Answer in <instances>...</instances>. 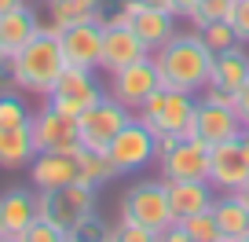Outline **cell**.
Here are the masks:
<instances>
[{"instance_id":"cell-1","label":"cell","mask_w":249,"mask_h":242,"mask_svg":"<svg viewBox=\"0 0 249 242\" xmlns=\"http://www.w3.org/2000/svg\"><path fill=\"white\" fill-rule=\"evenodd\" d=\"M154 63H158V74H161V88L195 95L209 85L213 52L198 37V30H176L169 44H161L154 52Z\"/></svg>"},{"instance_id":"cell-2","label":"cell","mask_w":249,"mask_h":242,"mask_svg":"<svg viewBox=\"0 0 249 242\" xmlns=\"http://www.w3.org/2000/svg\"><path fill=\"white\" fill-rule=\"evenodd\" d=\"M62 70H66V59H62V44H59V30L55 26L40 30L30 44H22L8 59L11 85L22 88V92H33V95H48Z\"/></svg>"},{"instance_id":"cell-3","label":"cell","mask_w":249,"mask_h":242,"mask_svg":"<svg viewBox=\"0 0 249 242\" xmlns=\"http://www.w3.org/2000/svg\"><path fill=\"white\" fill-rule=\"evenodd\" d=\"M121 220L143 224L150 231H165V227L176 224L165 180H136L132 187L121 195Z\"/></svg>"},{"instance_id":"cell-4","label":"cell","mask_w":249,"mask_h":242,"mask_svg":"<svg viewBox=\"0 0 249 242\" xmlns=\"http://www.w3.org/2000/svg\"><path fill=\"white\" fill-rule=\"evenodd\" d=\"M37 209L48 224H55L59 231H77L88 217H95V187L88 184H66L59 191H37Z\"/></svg>"},{"instance_id":"cell-5","label":"cell","mask_w":249,"mask_h":242,"mask_svg":"<svg viewBox=\"0 0 249 242\" xmlns=\"http://www.w3.org/2000/svg\"><path fill=\"white\" fill-rule=\"evenodd\" d=\"M107 154H110V162L117 165L121 176H136V172L150 169V165L158 162V136L132 114V121H128V125L110 140Z\"/></svg>"},{"instance_id":"cell-6","label":"cell","mask_w":249,"mask_h":242,"mask_svg":"<svg viewBox=\"0 0 249 242\" xmlns=\"http://www.w3.org/2000/svg\"><path fill=\"white\" fill-rule=\"evenodd\" d=\"M103 88H99V77H95V70H88V66H66V70L59 74V81L52 85V92L44 95L48 107L62 110V114L70 117H81L92 103L103 99Z\"/></svg>"},{"instance_id":"cell-7","label":"cell","mask_w":249,"mask_h":242,"mask_svg":"<svg viewBox=\"0 0 249 242\" xmlns=\"http://www.w3.org/2000/svg\"><path fill=\"white\" fill-rule=\"evenodd\" d=\"M158 88H161V74H158L154 55H147V59H140V63H128V66H121V70L110 74L107 95L117 99L124 110H132V114H136Z\"/></svg>"},{"instance_id":"cell-8","label":"cell","mask_w":249,"mask_h":242,"mask_svg":"<svg viewBox=\"0 0 249 242\" xmlns=\"http://www.w3.org/2000/svg\"><path fill=\"white\" fill-rule=\"evenodd\" d=\"M107 26H132L136 37L158 52L161 44H169L172 33H176V15L172 11H161V8H140V4H128L121 0V8L114 15H107Z\"/></svg>"},{"instance_id":"cell-9","label":"cell","mask_w":249,"mask_h":242,"mask_svg":"<svg viewBox=\"0 0 249 242\" xmlns=\"http://www.w3.org/2000/svg\"><path fill=\"white\" fill-rule=\"evenodd\" d=\"M132 121V110H124L117 99H110V95H103L99 103H92V107L85 110V114L77 117V132H81V147H92V150H107L110 140H114L117 132H121L124 125Z\"/></svg>"},{"instance_id":"cell-10","label":"cell","mask_w":249,"mask_h":242,"mask_svg":"<svg viewBox=\"0 0 249 242\" xmlns=\"http://www.w3.org/2000/svg\"><path fill=\"white\" fill-rule=\"evenodd\" d=\"M30 132H33V147H37V150H62V154H77V147H81L77 117L62 114V110L48 107V103L30 117Z\"/></svg>"},{"instance_id":"cell-11","label":"cell","mask_w":249,"mask_h":242,"mask_svg":"<svg viewBox=\"0 0 249 242\" xmlns=\"http://www.w3.org/2000/svg\"><path fill=\"white\" fill-rule=\"evenodd\" d=\"M213 147L198 136L172 143L165 154H158V172L161 180H209Z\"/></svg>"},{"instance_id":"cell-12","label":"cell","mask_w":249,"mask_h":242,"mask_svg":"<svg viewBox=\"0 0 249 242\" xmlns=\"http://www.w3.org/2000/svg\"><path fill=\"white\" fill-rule=\"evenodd\" d=\"M195 110H198V99L191 92H172V88H165L161 110H158L150 121H143V125L154 136L169 132V136H179V140H191V136H195Z\"/></svg>"},{"instance_id":"cell-13","label":"cell","mask_w":249,"mask_h":242,"mask_svg":"<svg viewBox=\"0 0 249 242\" xmlns=\"http://www.w3.org/2000/svg\"><path fill=\"white\" fill-rule=\"evenodd\" d=\"M242 117L234 114V107L227 103H213V99H198V110H195V136L205 140L209 147H220L227 140H238L242 136Z\"/></svg>"},{"instance_id":"cell-14","label":"cell","mask_w":249,"mask_h":242,"mask_svg":"<svg viewBox=\"0 0 249 242\" xmlns=\"http://www.w3.org/2000/svg\"><path fill=\"white\" fill-rule=\"evenodd\" d=\"M62 59L66 66H88L99 70V55H103V26L99 22H73L59 30Z\"/></svg>"},{"instance_id":"cell-15","label":"cell","mask_w":249,"mask_h":242,"mask_svg":"<svg viewBox=\"0 0 249 242\" xmlns=\"http://www.w3.org/2000/svg\"><path fill=\"white\" fill-rule=\"evenodd\" d=\"M33 191H59L66 184H77V154L62 150H37L33 162L26 165Z\"/></svg>"},{"instance_id":"cell-16","label":"cell","mask_w":249,"mask_h":242,"mask_svg":"<svg viewBox=\"0 0 249 242\" xmlns=\"http://www.w3.org/2000/svg\"><path fill=\"white\" fill-rule=\"evenodd\" d=\"M249 176V154H246V143L238 140H227L220 147H213V162H209V184L216 191H238Z\"/></svg>"},{"instance_id":"cell-17","label":"cell","mask_w":249,"mask_h":242,"mask_svg":"<svg viewBox=\"0 0 249 242\" xmlns=\"http://www.w3.org/2000/svg\"><path fill=\"white\" fill-rule=\"evenodd\" d=\"M147 55H154L147 44H143L140 37H136L132 26H103V55H99V70L114 74L121 70V66L128 63H140V59H147Z\"/></svg>"},{"instance_id":"cell-18","label":"cell","mask_w":249,"mask_h":242,"mask_svg":"<svg viewBox=\"0 0 249 242\" xmlns=\"http://www.w3.org/2000/svg\"><path fill=\"white\" fill-rule=\"evenodd\" d=\"M165 187H169V202H172L176 220L209 209L213 198H216V187L209 180H165Z\"/></svg>"},{"instance_id":"cell-19","label":"cell","mask_w":249,"mask_h":242,"mask_svg":"<svg viewBox=\"0 0 249 242\" xmlns=\"http://www.w3.org/2000/svg\"><path fill=\"white\" fill-rule=\"evenodd\" d=\"M246 81H249V55H246V48H242V44H234V48H227V52L213 55L209 85L227 88V92L238 95L242 88H246Z\"/></svg>"},{"instance_id":"cell-20","label":"cell","mask_w":249,"mask_h":242,"mask_svg":"<svg viewBox=\"0 0 249 242\" xmlns=\"http://www.w3.org/2000/svg\"><path fill=\"white\" fill-rule=\"evenodd\" d=\"M0 213H4V227H8V235H15V239H18V235H22L26 227L40 217V209H37V191L8 187L4 195H0Z\"/></svg>"},{"instance_id":"cell-21","label":"cell","mask_w":249,"mask_h":242,"mask_svg":"<svg viewBox=\"0 0 249 242\" xmlns=\"http://www.w3.org/2000/svg\"><path fill=\"white\" fill-rule=\"evenodd\" d=\"M44 30L37 19V11L30 8V4H22V8L8 11V15H0V44L8 48V55H15L22 44H30L37 33Z\"/></svg>"},{"instance_id":"cell-22","label":"cell","mask_w":249,"mask_h":242,"mask_svg":"<svg viewBox=\"0 0 249 242\" xmlns=\"http://www.w3.org/2000/svg\"><path fill=\"white\" fill-rule=\"evenodd\" d=\"M213 213H216V224H220V235H224V239L249 235V205L242 202L234 191H216Z\"/></svg>"},{"instance_id":"cell-23","label":"cell","mask_w":249,"mask_h":242,"mask_svg":"<svg viewBox=\"0 0 249 242\" xmlns=\"http://www.w3.org/2000/svg\"><path fill=\"white\" fill-rule=\"evenodd\" d=\"M33 154H37V147H33L30 125L26 129H0V169L4 172L26 169L33 162Z\"/></svg>"},{"instance_id":"cell-24","label":"cell","mask_w":249,"mask_h":242,"mask_svg":"<svg viewBox=\"0 0 249 242\" xmlns=\"http://www.w3.org/2000/svg\"><path fill=\"white\" fill-rule=\"evenodd\" d=\"M107 0H52V26L62 30V26L73 22H99L107 26Z\"/></svg>"},{"instance_id":"cell-25","label":"cell","mask_w":249,"mask_h":242,"mask_svg":"<svg viewBox=\"0 0 249 242\" xmlns=\"http://www.w3.org/2000/svg\"><path fill=\"white\" fill-rule=\"evenodd\" d=\"M114 176H121V172H117V165L110 162L107 150L77 147V180H81V184H88V187L99 191L103 184H110Z\"/></svg>"},{"instance_id":"cell-26","label":"cell","mask_w":249,"mask_h":242,"mask_svg":"<svg viewBox=\"0 0 249 242\" xmlns=\"http://www.w3.org/2000/svg\"><path fill=\"white\" fill-rule=\"evenodd\" d=\"M176 224L191 235V242H220V239H224V235H220V224H216L213 205H209V209H202V213H195V217L176 220Z\"/></svg>"},{"instance_id":"cell-27","label":"cell","mask_w":249,"mask_h":242,"mask_svg":"<svg viewBox=\"0 0 249 242\" xmlns=\"http://www.w3.org/2000/svg\"><path fill=\"white\" fill-rule=\"evenodd\" d=\"M198 37L205 40V48H209L213 55H220V52H227V48L242 44L231 22H205V26H198Z\"/></svg>"},{"instance_id":"cell-28","label":"cell","mask_w":249,"mask_h":242,"mask_svg":"<svg viewBox=\"0 0 249 242\" xmlns=\"http://www.w3.org/2000/svg\"><path fill=\"white\" fill-rule=\"evenodd\" d=\"M30 107L22 103V95L0 92V129H26L30 125Z\"/></svg>"},{"instance_id":"cell-29","label":"cell","mask_w":249,"mask_h":242,"mask_svg":"<svg viewBox=\"0 0 249 242\" xmlns=\"http://www.w3.org/2000/svg\"><path fill=\"white\" fill-rule=\"evenodd\" d=\"M234 15V0H198L195 15H191V26H205V22H231Z\"/></svg>"},{"instance_id":"cell-30","label":"cell","mask_w":249,"mask_h":242,"mask_svg":"<svg viewBox=\"0 0 249 242\" xmlns=\"http://www.w3.org/2000/svg\"><path fill=\"white\" fill-rule=\"evenodd\" d=\"M18 239H22V242H66V231H59V227L48 224L44 217H37L22 235H18Z\"/></svg>"},{"instance_id":"cell-31","label":"cell","mask_w":249,"mask_h":242,"mask_svg":"<svg viewBox=\"0 0 249 242\" xmlns=\"http://www.w3.org/2000/svg\"><path fill=\"white\" fill-rule=\"evenodd\" d=\"M117 235H121V242H158L161 231H150V227H143V224L121 220V224H117Z\"/></svg>"},{"instance_id":"cell-32","label":"cell","mask_w":249,"mask_h":242,"mask_svg":"<svg viewBox=\"0 0 249 242\" xmlns=\"http://www.w3.org/2000/svg\"><path fill=\"white\" fill-rule=\"evenodd\" d=\"M231 26H234V33H238V40H242V44H249V0H234Z\"/></svg>"},{"instance_id":"cell-33","label":"cell","mask_w":249,"mask_h":242,"mask_svg":"<svg viewBox=\"0 0 249 242\" xmlns=\"http://www.w3.org/2000/svg\"><path fill=\"white\" fill-rule=\"evenodd\" d=\"M234 114L242 117V125H249V81H246V88L234 95Z\"/></svg>"},{"instance_id":"cell-34","label":"cell","mask_w":249,"mask_h":242,"mask_svg":"<svg viewBox=\"0 0 249 242\" xmlns=\"http://www.w3.org/2000/svg\"><path fill=\"white\" fill-rule=\"evenodd\" d=\"M158 242H191V235H187L179 224H172V227H165V231L158 235Z\"/></svg>"},{"instance_id":"cell-35","label":"cell","mask_w":249,"mask_h":242,"mask_svg":"<svg viewBox=\"0 0 249 242\" xmlns=\"http://www.w3.org/2000/svg\"><path fill=\"white\" fill-rule=\"evenodd\" d=\"M195 8H198V0H172V11H176V19H187V22H191Z\"/></svg>"},{"instance_id":"cell-36","label":"cell","mask_w":249,"mask_h":242,"mask_svg":"<svg viewBox=\"0 0 249 242\" xmlns=\"http://www.w3.org/2000/svg\"><path fill=\"white\" fill-rule=\"evenodd\" d=\"M26 0H0V15H8V11H15V8H22Z\"/></svg>"},{"instance_id":"cell-37","label":"cell","mask_w":249,"mask_h":242,"mask_svg":"<svg viewBox=\"0 0 249 242\" xmlns=\"http://www.w3.org/2000/svg\"><path fill=\"white\" fill-rule=\"evenodd\" d=\"M8 59H11V55H8V48L0 44V74H8Z\"/></svg>"},{"instance_id":"cell-38","label":"cell","mask_w":249,"mask_h":242,"mask_svg":"<svg viewBox=\"0 0 249 242\" xmlns=\"http://www.w3.org/2000/svg\"><path fill=\"white\" fill-rule=\"evenodd\" d=\"M234 195H238V198H242V202H246V205H249V176H246V184H242V187H238V191H234Z\"/></svg>"},{"instance_id":"cell-39","label":"cell","mask_w":249,"mask_h":242,"mask_svg":"<svg viewBox=\"0 0 249 242\" xmlns=\"http://www.w3.org/2000/svg\"><path fill=\"white\" fill-rule=\"evenodd\" d=\"M4 235H8V227H4V213H0V239H4Z\"/></svg>"},{"instance_id":"cell-40","label":"cell","mask_w":249,"mask_h":242,"mask_svg":"<svg viewBox=\"0 0 249 242\" xmlns=\"http://www.w3.org/2000/svg\"><path fill=\"white\" fill-rule=\"evenodd\" d=\"M224 242H249V235H238V239H224Z\"/></svg>"},{"instance_id":"cell-41","label":"cell","mask_w":249,"mask_h":242,"mask_svg":"<svg viewBox=\"0 0 249 242\" xmlns=\"http://www.w3.org/2000/svg\"><path fill=\"white\" fill-rule=\"evenodd\" d=\"M0 242H22V239H15V235H4V239H0Z\"/></svg>"},{"instance_id":"cell-42","label":"cell","mask_w":249,"mask_h":242,"mask_svg":"<svg viewBox=\"0 0 249 242\" xmlns=\"http://www.w3.org/2000/svg\"><path fill=\"white\" fill-rule=\"evenodd\" d=\"M242 136H246V140H249V125H246V129H242Z\"/></svg>"},{"instance_id":"cell-43","label":"cell","mask_w":249,"mask_h":242,"mask_svg":"<svg viewBox=\"0 0 249 242\" xmlns=\"http://www.w3.org/2000/svg\"><path fill=\"white\" fill-rule=\"evenodd\" d=\"M66 242H73V239H70V235H66Z\"/></svg>"},{"instance_id":"cell-44","label":"cell","mask_w":249,"mask_h":242,"mask_svg":"<svg viewBox=\"0 0 249 242\" xmlns=\"http://www.w3.org/2000/svg\"><path fill=\"white\" fill-rule=\"evenodd\" d=\"M220 242H224V239H220Z\"/></svg>"}]
</instances>
